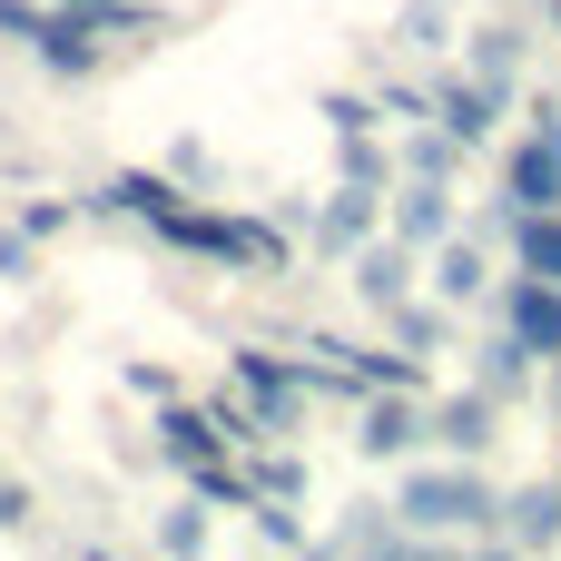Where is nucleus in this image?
<instances>
[{
    "label": "nucleus",
    "instance_id": "obj_1",
    "mask_svg": "<svg viewBox=\"0 0 561 561\" xmlns=\"http://www.w3.org/2000/svg\"><path fill=\"white\" fill-rule=\"evenodd\" d=\"M138 227H148L158 247H178V256H207V266H227V276H266V266L286 276V256H296L276 217H217V207H187V187H168V197H158Z\"/></svg>",
    "mask_w": 561,
    "mask_h": 561
},
{
    "label": "nucleus",
    "instance_id": "obj_2",
    "mask_svg": "<svg viewBox=\"0 0 561 561\" xmlns=\"http://www.w3.org/2000/svg\"><path fill=\"white\" fill-rule=\"evenodd\" d=\"M493 483L473 473V454H454V463H414L404 473V493H394V513L424 533V542H444V533H493Z\"/></svg>",
    "mask_w": 561,
    "mask_h": 561
},
{
    "label": "nucleus",
    "instance_id": "obj_3",
    "mask_svg": "<svg viewBox=\"0 0 561 561\" xmlns=\"http://www.w3.org/2000/svg\"><path fill=\"white\" fill-rule=\"evenodd\" d=\"M0 30H10L39 69H59V79H89V69L108 59V39H99L79 10H59V0H0Z\"/></svg>",
    "mask_w": 561,
    "mask_h": 561
},
{
    "label": "nucleus",
    "instance_id": "obj_4",
    "mask_svg": "<svg viewBox=\"0 0 561 561\" xmlns=\"http://www.w3.org/2000/svg\"><path fill=\"white\" fill-rule=\"evenodd\" d=\"M227 375H237V404H247L256 434H296V424H306V365H296V355H256V345H237Z\"/></svg>",
    "mask_w": 561,
    "mask_h": 561
},
{
    "label": "nucleus",
    "instance_id": "obj_5",
    "mask_svg": "<svg viewBox=\"0 0 561 561\" xmlns=\"http://www.w3.org/2000/svg\"><path fill=\"white\" fill-rule=\"evenodd\" d=\"M414 444H434L424 394H355V454L365 463H404Z\"/></svg>",
    "mask_w": 561,
    "mask_h": 561
},
{
    "label": "nucleus",
    "instance_id": "obj_6",
    "mask_svg": "<svg viewBox=\"0 0 561 561\" xmlns=\"http://www.w3.org/2000/svg\"><path fill=\"white\" fill-rule=\"evenodd\" d=\"M385 227H394V247H414V256H434L463 217H454V178H404V187H385Z\"/></svg>",
    "mask_w": 561,
    "mask_h": 561
},
{
    "label": "nucleus",
    "instance_id": "obj_7",
    "mask_svg": "<svg viewBox=\"0 0 561 561\" xmlns=\"http://www.w3.org/2000/svg\"><path fill=\"white\" fill-rule=\"evenodd\" d=\"M424 108H434V118H444V128L463 138V148H483V138L503 128V108H513V99H503V89H483L473 69H434V89H424Z\"/></svg>",
    "mask_w": 561,
    "mask_h": 561
},
{
    "label": "nucleus",
    "instance_id": "obj_8",
    "mask_svg": "<svg viewBox=\"0 0 561 561\" xmlns=\"http://www.w3.org/2000/svg\"><path fill=\"white\" fill-rule=\"evenodd\" d=\"M503 335H513L533 365H552L561 355V286H542V276L513 266V286H503Z\"/></svg>",
    "mask_w": 561,
    "mask_h": 561
},
{
    "label": "nucleus",
    "instance_id": "obj_9",
    "mask_svg": "<svg viewBox=\"0 0 561 561\" xmlns=\"http://www.w3.org/2000/svg\"><path fill=\"white\" fill-rule=\"evenodd\" d=\"M306 227H316V247H325V256H355V247L385 227V187H355V178H345V187H335Z\"/></svg>",
    "mask_w": 561,
    "mask_h": 561
},
{
    "label": "nucleus",
    "instance_id": "obj_10",
    "mask_svg": "<svg viewBox=\"0 0 561 561\" xmlns=\"http://www.w3.org/2000/svg\"><path fill=\"white\" fill-rule=\"evenodd\" d=\"M158 454L178 463V473H197V463H217V454H237V434L207 414V404H178L168 394V414H158Z\"/></svg>",
    "mask_w": 561,
    "mask_h": 561
},
{
    "label": "nucleus",
    "instance_id": "obj_11",
    "mask_svg": "<svg viewBox=\"0 0 561 561\" xmlns=\"http://www.w3.org/2000/svg\"><path fill=\"white\" fill-rule=\"evenodd\" d=\"M493 542L552 552V542H561V483H523L513 503H493Z\"/></svg>",
    "mask_w": 561,
    "mask_h": 561
},
{
    "label": "nucleus",
    "instance_id": "obj_12",
    "mask_svg": "<svg viewBox=\"0 0 561 561\" xmlns=\"http://www.w3.org/2000/svg\"><path fill=\"white\" fill-rule=\"evenodd\" d=\"M503 207H561V148L552 138L503 148Z\"/></svg>",
    "mask_w": 561,
    "mask_h": 561
},
{
    "label": "nucleus",
    "instance_id": "obj_13",
    "mask_svg": "<svg viewBox=\"0 0 561 561\" xmlns=\"http://www.w3.org/2000/svg\"><path fill=\"white\" fill-rule=\"evenodd\" d=\"M424 414H434V444L483 454V444H493V424H503V394H493V385H473V394H444V404H424Z\"/></svg>",
    "mask_w": 561,
    "mask_h": 561
},
{
    "label": "nucleus",
    "instance_id": "obj_14",
    "mask_svg": "<svg viewBox=\"0 0 561 561\" xmlns=\"http://www.w3.org/2000/svg\"><path fill=\"white\" fill-rule=\"evenodd\" d=\"M503 247H513V266H523V276H542V286H561V207H513Z\"/></svg>",
    "mask_w": 561,
    "mask_h": 561
},
{
    "label": "nucleus",
    "instance_id": "obj_15",
    "mask_svg": "<svg viewBox=\"0 0 561 561\" xmlns=\"http://www.w3.org/2000/svg\"><path fill=\"white\" fill-rule=\"evenodd\" d=\"M335 552H424V533H414L394 503H355V523L335 533Z\"/></svg>",
    "mask_w": 561,
    "mask_h": 561
},
{
    "label": "nucleus",
    "instance_id": "obj_16",
    "mask_svg": "<svg viewBox=\"0 0 561 561\" xmlns=\"http://www.w3.org/2000/svg\"><path fill=\"white\" fill-rule=\"evenodd\" d=\"M483 286H493L483 247H473V237H444V247H434V296H444V306H473Z\"/></svg>",
    "mask_w": 561,
    "mask_h": 561
},
{
    "label": "nucleus",
    "instance_id": "obj_17",
    "mask_svg": "<svg viewBox=\"0 0 561 561\" xmlns=\"http://www.w3.org/2000/svg\"><path fill=\"white\" fill-rule=\"evenodd\" d=\"M414 286V247H355V296L365 306H394Z\"/></svg>",
    "mask_w": 561,
    "mask_h": 561
},
{
    "label": "nucleus",
    "instance_id": "obj_18",
    "mask_svg": "<svg viewBox=\"0 0 561 561\" xmlns=\"http://www.w3.org/2000/svg\"><path fill=\"white\" fill-rule=\"evenodd\" d=\"M385 316H394V345H404V355H444V345H454V306H444V296H434V306L394 296Z\"/></svg>",
    "mask_w": 561,
    "mask_h": 561
},
{
    "label": "nucleus",
    "instance_id": "obj_19",
    "mask_svg": "<svg viewBox=\"0 0 561 561\" xmlns=\"http://www.w3.org/2000/svg\"><path fill=\"white\" fill-rule=\"evenodd\" d=\"M473 79L513 99V89H523V30H503V20H493V30H473Z\"/></svg>",
    "mask_w": 561,
    "mask_h": 561
},
{
    "label": "nucleus",
    "instance_id": "obj_20",
    "mask_svg": "<svg viewBox=\"0 0 561 561\" xmlns=\"http://www.w3.org/2000/svg\"><path fill=\"white\" fill-rule=\"evenodd\" d=\"M454 168H463V138H454V128H444V118H434V128H414V138H404V178H454Z\"/></svg>",
    "mask_w": 561,
    "mask_h": 561
},
{
    "label": "nucleus",
    "instance_id": "obj_21",
    "mask_svg": "<svg viewBox=\"0 0 561 561\" xmlns=\"http://www.w3.org/2000/svg\"><path fill=\"white\" fill-rule=\"evenodd\" d=\"M335 148H345V178L355 187H394V158L375 148V128H335Z\"/></svg>",
    "mask_w": 561,
    "mask_h": 561
},
{
    "label": "nucleus",
    "instance_id": "obj_22",
    "mask_svg": "<svg viewBox=\"0 0 561 561\" xmlns=\"http://www.w3.org/2000/svg\"><path fill=\"white\" fill-rule=\"evenodd\" d=\"M59 10H79L99 39H118V30H148V0H59Z\"/></svg>",
    "mask_w": 561,
    "mask_h": 561
},
{
    "label": "nucleus",
    "instance_id": "obj_23",
    "mask_svg": "<svg viewBox=\"0 0 561 561\" xmlns=\"http://www.w3.org/2000/svg\"><path fill=\"white\" fill-rule=\"evenodd\" d=\"M247 483H256L266 503H296V493H306V463H296V454H266V463H247Z\"/></svg>",
    "mask_w": 561,
    "mask_h": 561
},
{
    "label": "nucleus",
    "instance_id": "obj_24",
    "mask_svg": "<svg viewBox=\"0 0 561 561\" xmlns=\"http://www.w3.org/2000/svg\"><path fill=\"white\" fill-rule=\"evenodd\" d=\"M158 552H207V503H197V493L158 523Z\"/></svg>",
    "mask_w": 561,
    "mask_h": 561
},
{
    "label": "nucleus",
    "instance_id": "obj_25",
    "mask_svg": "<svg viewBox=\"0 0 561 561\" xmlns=\"http://www.w3.org/2000/svg\"><path fill=\"white\" fill-rule=\"evenodd\" d=\"M444 39H454V10H444V0H414V10H404V49H424V59H434Z\"/></svg>",
    "mask_w": 561,
    "mask_h": 561
},
{
    "label": "nucleus",
    "instance_id": "obj_26",
    "mask_svg": "<svg viewBox=\"0 0 561 561\" xmlns=\"http://www.w3.org/2000/svg\"><path fill=\"white\" fill-rule=\"evenodd\" d=\"M256 542H266V552H296V542H306V523H296L286 503H266V493H256Z\"/></svg>",
    "mask_w": 561,
    "mask_h": 561
},
{
    "label": "nucleus",
    "instance_id": "obj_27",
    "mask_svg": "<svg viewBox=\"0 0 561 561\" xmlns=\"http://www.w3.org/2000/svg\"><path fill=\"white\" fill-rule=\"evenodd\" d=\"M523 375H533V355H523V345H513V335H503V345H493V355H483V385H493V394H513V385H523Z\"/></svg>",
    "mask_w": 561,
    "mask_h": 561
},
{
    "label": "nucleus",
    "instance_id": "obj_28",
    "mask_svg": "<svg viewBox=\"0 0 561 561\" xmlns=\"http://www.w3.org/2000/svg\"><path fill=\"white\" fill-rule=\"evenodd\" d=\"M69 217H79V207H59V197H30V207H20V237H30V247H39V237H59V227H69Z\"/></svg>",
    "mask_w": 561,
    "mask_h": 561
},
{
    "label": "nucleus",
    "instance_id": "obj_29",
    "mask_svg": "<svg viewBox=\"0 0 561 561\" xmlns=\"http://www.w3.org/2000/svg\"><path fill=\"white\" fill-rule=\"evenodd\" d=\"M316 108H325V128H375V99H345V89H325Z\"/></svg>",
    "mask_w": 561,
    "mask_h": 561
},
{
    "label": "nucleus",
    "instance_id": "obj_30",
    "mask_svg": "<svg viewBox=\"0 0 561 561\" xmlns=\"http://www.w3.org/2000/svg\"><path fill=\"white\" fill-rule=\"evenodd\" d=\"M128 385H138L148 404H168V394H178V375H168V365H128Z\"/></svg>",
    "mask_w": 561,
    "mask_h": 561
},
{
    "label": "nucleus",
    "instance_id": "obj_31",
    "mask_svg": "<svg viewBox=\"0 0 561 561\" xmlns=\"http://www.w3.org/2000/svg\"><path fill=\"white\" fill-rule=\"evenodd\" d=\"M0 276H10V286L30 276V237H20V227H0Z\"/></svg>",
    "mask_w": 561,
    "mask_h": 561
},
{
    "label": "nucleus",
    "instance_id": "obj_32",
    "mask_svg": "<svg viewBox=\"0 0 561 561\" xmlns=\"http://www.w3.org/2000/svg\"><path fill=\"white\" fill-rule=\"evenodd\" d=\"M533 138H552V148H561V99H542V108H533Z\"/></svg>",
    "mask_w": 561,
    "mask_h": 561
},
{
    "label": "nucleus",
    "instance_id": "obj_33",
    "mask_svg": "<svg viewBox=\"0 0 561 561\" xmlns=\"http://www.w3.org/2000/svg\"><path fill=\"white\" fill-rule=\"evenodd\" d=\"M20 513H30V493H20V483H0V533H10Z\"/></svg>",
    "mask_w": 561,
    "mask_h": 561
},
{
    "label": "nucleus",
    "instance_id": "obj_34",
    "mask_svg": "<svg viewBox=\"0 0 561 561\" xmlns=\"http://www.w3.org/2000/svg\"><path fill=\"white\" fill-rule=\"evenodd\" d=\"M552 30H561V0H552Z\"/></svg>",
    "mask_w": 561,
    "mask_h": 561
},
{
    "label": "nucleus",
    "instance_id": "obj_35",
    "mask_svg": "<svg viewBox=\"0 0 561 561\" xmlns=\"http://www.w3.org/2000/svg\"><path fill=\"white\" fill-rule=\"evenodd\" d=\"M552 375H561V355H552Z\"/></svg>",
    "mask_w": 561,
    "mask_h": 561
}]
</instances>
